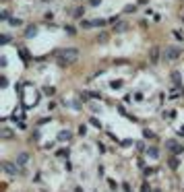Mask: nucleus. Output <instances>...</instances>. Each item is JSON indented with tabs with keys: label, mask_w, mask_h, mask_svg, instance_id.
Segmentation results:
<instances>
[{
	"label": "nucleus",
	"mask_w": 184,
	"mask_h": 192,
	"mask_svg": "<svg viewBox=\"0 0 184 192\" xmlns=\"http://www.w3.org/2000/svg\"><path fill=\"white\" fill-rule=\"evenodd\" d=\"M79 58V50L77 48H66V50H62L60 52V64L64 66V64H70V62H75Z\"/></svg>",
	"instance_id": "f257e3e1"
},
{
	"label": "nucleus",
	"mask_w": 184,
	"mask_h": 192,
	"mask_svg": "<svg viewBox=\"0 0 184 192\" xmlns=\"http://www.w3.org/2000/svg\"><path fill=\"white\" fill-rule=\"evenodd\" d=\"M180 52H182L180 48H176V45H168V48H166V58H168V60H176V58L180 56Z\"/></svg>",
	"instance_id": "f03ea898"
},
{
	"label": "nucleus",
	"mask_w": 184,
	"mask_h": 192,
	"mask_svg": "<svg viewBox=\"0 0 184 192\" xmlns=\"http://www.w3.org/2000/svg\"><path fill=\"white\" fill-rule=\"evenodd\" d=\"M4 171L8 176H17L19 174V163H11V161H4Z\"/></svg>",
	"instance_id": "7ed1b4c3"
},
{
	"label": "nucleus",
	"mask_w": 184,
	"mask_h": 192,
	"mask_svg": "<svg viewBox=\"0 0 184 192\" xmlns=\"http://www.w3.org/2000/svg\"><path fill=\"white\" fill-rule=\"evenodd\" d=\"M166 149H168V151H174V153H178V151H180V147H178V143H176V141H166Z\"/></svg>",
	"instance_id": "20e7f679"
},
{
	"label": "nucleus",
	"mask_w": 184,
	"mask_h": 192,
	"mask_svg": "<svg viewBox=\"0 0 184 192\" xmlns=\"http://www.w3.org/2000/svg\"><path fill=\"white\" fill-rule=\"evenodd\" d=\"M27 161H29V155H27V153H19V155H17V163H19V165H25Z\"/></svg>",
	"instance_id": "39448f33"
},
{
	"label": "nucleus",
	"mask_w": 184,
	"mask_h": 192,
	"mask_svg": "<svg viewBox=\"0 0 184 192\" xmlns=\"http://www.w3.org/2000/svg\"><path fill=\"white\" fill-rule=\"evenodd\" d=\"M70 138H72V134H70L69 130H62V132L58 134V141H62V143H64V141H70Z\"/></svg>",
	"instance_id": "423d86ee"
},
{
	"label": "nucleus",
	"mask_w": 184,
	"mask_h": 192,
	"mask_svg": "<svg viewBox=\"0 0 184 192\" xmlns=\"http://www.w3.org/2000/svg\"><path fill=\"white\" fill-rule=\"evenodd\" d=\"M145 153H147V155H149L151 159H157V157H159V151H157L155 147H149L147 151H145Z\"/></svg>",
	"instance_id": "0eeeda50"
},
{
	"label": "nucleus",
	"mask_w": 184,
	"mask_h": 192,
	"mask_svg": "<svg viewBox=\"0 0 184 192\" xmlns=\"http://www.w3.org/2000/svg\"><path fill=\"white\" fill-rule=\"evenodd\" d=\"M157 52H159V50H157V48H153V50H151V54H149V60L153 62V64H155V62H157V58H159V56H157Z\"/></svg>",
	"instance_id": "6e6552de"
},
{
	"label": "nucleus",
	"mask_w": 184,
	"mask_h": 192,
	"mask_svg": "<svg viewBox=\"0 0 184 192\" xmlns=\"http://www.w3.org/2000/svg\"><path fill=\"white\" fill-rule=\"evenodd\" d=\"M8 23H11V27H21V25H23V21H21L19 17H12Z\"/></svg>",
	"instance_id": "1a4fd4ad"
},
{
	"label": "nucleus",
	"mask_w": 184,
	"mask_h": 192,
	"mask_svg": "<svg viewBox=\"0 0 184 192\" xmlns=\"http://www.w3.org/2000/svg\"><path fill=\"white\" fill-rule=\"evenodd\" d=\"M81 29H93V21H81Z\"/></svg>",
	"instance_id": "9d476101"
},
{
	"label": "nucleus",
	"mask_w": 184,
	"mask_h": 192,
	"mask_svg": "<svg viewBox=\"0 0 184 192\" xmlns=\"http://www.w3.org/2000/svg\"><path fill=\"white\" fill-rule=\"evenodd\" d=\"M105 19H93V27H104Z\"/></svg>",
	"instance_id": "9b49d317"
},
{
	"label": "nucleus",
	"mask_w": 184,
	"mask_h": 192,
	"mask_svg": "<svg viewBox=\"0 0 184 192\" xmlns=\"http://www.w3.org/2000/svg\"><path fill=\"white\" fill-rule=\"evenodd\" d=\"M35 33H37V29H35V27H29V29L25 31V37H33Z\"/></svg>",
	"instance_id": "f8f14e48"
},
{
	"label": "nucleus",
	"mask_w": 184,
	"mask_h": 192,
	"mask_svg": "<svg viewBox=\"0 0 184 192\" xmlns=\"http://www.w3.org/2000/svg\"><path fill=\"white\" fill-rule=\"evenodd\" d=\"M126 27H128V25H126V23H124V21H122V23H118V25H116V27H114V31H124Z\"/></svg>",
	"instance_id": "ddd939ff"
},
{
	"label": "nucleus",
	"mask_w": 184,
	"mask_h": 192,
	"mask_svg": "<svg viewBox=\"0 0 184 192\" xmlns=\"http://www.w3.org/2000/svg\"><path fill=\"white\" fill-rule=\"evenodd\" d=\"M56 155H58V157H69V149H60Z\"/></svg>",
	"instance_id": "4468645a"
},
{
	"label": "nucleus",
	"mask_w": 184,
	"mask_h": 192,
	"mask_svg": "<svg viewBox=\"0 0 184 192\" xmlns=\"http://www.w3.org/2000/svg\"><path fill=\"white\" fill-rule=\"evenodd\" d=\"M44 93L46 95H54V87H44Z\"/></svg>",
	"instance_id": "2eb2a0df"
},
{
	"label": "nucleus",
	"mask_w": 184,
	"mask_h": 192,
	"mask_svg": "<svg viewBox=\"0 0 184 192\" xmlns=\"http://www.w3.org/2000/svg\"><path fill=\"white\" fill-rule=\"evenodd\" d=\"M141 192H151V186H149V184H143V188H141Z\"/></svg>",
	"instance_id": "dca6fc26"
},
{
	"label": "nucleus",
	"mask_w": 184,
	"mask_h": 192,
	"mask_svg": "<svg viewBox=\"0 0 184 192\" xmlns=\"http://www.w3.org/2000/svg\"><path fill=\"white\" fill-rule=\"evenodd\" d=\"M0 37H2V41H4V44H8V41H11V35H6V33L0 35Z\"/></svg>",
	"instance_id": "f3484780"
},
{
	"label": "nucleus",
	"mask_w": 184,
	"mask_h": 192,
	"mask_svg": "<svg viewBox=\"0 0 184 192\" xmlns=\"http://www.w3.org/2000/svg\"><path fill=\"white\" fill-rule=\"evenodd\" d=\"M153 174H155L153 167H147V170H145V176H153Z\"/></svg>",
	"instance_id": "a211bd4d"
},
{
	"label": "nucleus",
	"mask_w": 184,
	"mask_h": 192,
	"mask_svg": "<svg viewBox=\"0 0 184 192\" xmlns=\"http://www.w3.org/2000/svg\"><path fill=\"white\" fill-rule=\"evenodd\" d=\"M85 132H87V128H85V126H81V128H79V134L85 136Z\"/></svg>",
	"instance_id": "6ab92c4d"
},
{
	"label": "nucleus",
	"mask_w": 184,
	"mask_h": 192,
	"mask_svg": "<svg viewBox=\"0 0 184 192\" xmlns=\"http://www.w3.org/2000/svg\"><path fill=\"white\" fill-rule=\"evenodd\" d=\"M4 138H12V132H11V130H4Z\"/></svg>",
	"instance_id": "aec40b11"
},
{
	"label": "nucleus",
	"mask_w": 184,
	"mask_h": 192,
	"mask_svg": "<svg viewBox=\"0 0 184 192\" xmlns=\"http://www.w3.org/2000/svg\"><path fill=\"white\" fill-rule=\"evenodd\" d=\"M91 124H93V126H97V128L102 126V124H99V122H97V118H91Z\"/></svg>",
	"instance_id": "412c9836"
},
{
	"label": "nucleus",
	"mask_w": 184,
	"mask_h": 192,
	"mask_svg": "<svg viewBox=\"0 0 184 192\" xmlns=\"http://www.w3.org/2000/svg\"><path fill=\"white\" fill-rule=\"evenodd\" d=\"M99 2H102V0H89V4H91V6H97Z\"/></svg>",
	"instance_id": "4be33fe9"
},
{
	"label": "nucleus",
	"mask_w": 184,
	"mask_h": 192,
	"mask_svg": "<svg viewBox=\"0 0 184 192\" xmlns=\"http://www.w3.org/2000/svg\"><path fill=\"white\" fill-rule=\"evenodd\" d=\"M77 192H83V190H81V188H77Z\"/></svg>",
	"instance_id": "5701e85b"
},
{
	"label": "nucleus",
	"mask_w": 184,
	"mask_h": 192,
	"mask_svg": "<svg viewBox=\"0 0 184 192\" xmlns=\"http://www.w3.org/2000/svg\"><path fill=\"white\" fill-rule=\"evenodd\" d=\"M153 192H159V190H153Z\"/></svg>",
	"instance_id": "b1692460"
}]
</instances>
